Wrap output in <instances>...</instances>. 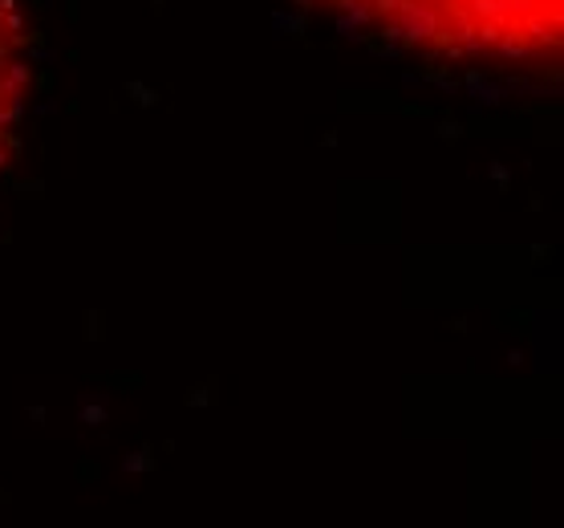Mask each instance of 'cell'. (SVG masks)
<instances>
[{
    "label": "cell",
    "instance_id": "cell-1",
    "mask_svg": "<svg viewBox=\"0 0 564 528\" xmlns=\"http://www.w3.org/2000/svg\"><path fill=\"white\" fill-rule=\"evenodd\" d=\"M390 41L443 57H544L564 37V0H317Z\"/></svg>",
    "mask_w": 564,
    "mask_h": 528
},
{
    "label": "cell",
    "instance_id": "cell-2",
    "mask_svg": "<svg viewBox=\"0 0 564 528\" xmlns=\"http://www.w3.org/2000/svg\"><path fill=\"white\" fill-rule=\"evenodd\" d=\"M29 94V37L17 0H0V171L13 155L17 122Z\"/></svg>",
    "mask_w": 564,
    "mask_h": 528
}]
</instances>
